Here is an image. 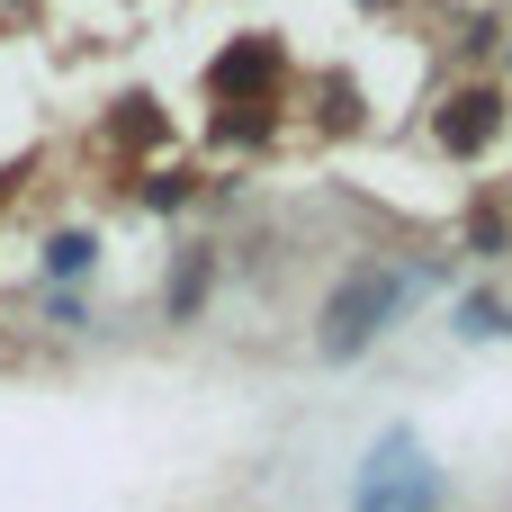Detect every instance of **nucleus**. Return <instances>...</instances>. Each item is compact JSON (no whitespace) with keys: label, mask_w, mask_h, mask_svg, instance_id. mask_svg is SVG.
<instances>
[{"label":"nucleus","mask_w":512,"mask_h":512,"mask_svg":"<svg viewBox=\"0 0 512 512\" xmlns=\"http://www.w3.org/2000/svg\"><path fill=\"white\" fill-rule=\"evenodd\" d=\"M450 504V477L432 468V450L414 432H387L369 459H360V486H351V512H441Z\"/></svg>","instance_id":"f257e3e1"},{"label":"nucleus","mask_w":512,"mask_h":512,"mask_svg":"<svg viewBox=\"0 0 512 512\" xmlns=\"http://www.w3.org/2000/svg\"><path fill=\"white\" fill-rule=\"evenodd\" d=\"M396 297H405V279H387V270H360L342 297H333V315H324V351L342 360V351H360L387 315H396Z\"/></svg>","instance_id":"f03ea898"}]
</instances>
